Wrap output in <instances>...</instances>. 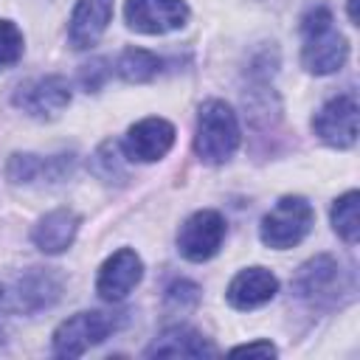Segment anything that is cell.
Instances as JSON below:
<instances>
[{"label": "cell", "instance_id": "cell-1", "mask_svg": "<svg viewBox=\"0 0 360 360\" xmlns=\"http://www.w3.org/2000/svg\"><path fill=\"white\" fill-rule=\"evenodd\" d=\"M301 34H304L301 62L309 73L326 76V73H335L343 68V62L349 56V45H346V37L335 28L329 8L318 6V8L307 11L301 20Z\"/></svg>", "mask_w": 360, "mask_h": 360}, {"label": "cell", "instance_id": "cell-2", "mask_svg": "<svg viewBox=\"0 0 360 360\" xmlns=\"http://www.w3.org/2000/svg\"><path fill=\"white\" fill-rule=\"evenodd\" d=\"M239 146V121H236V112L219 101V98H211L200 107V115H197V132H194V152L202 163H211V166H219L225 160L233 158Z\"/></svg>", "mask_w": 360, "mask_h": 360}, {"label": "cell", "instance_id": "cell-3", "mask_svg": "<svg viewBox=\"0 0 360 360\" xmlns=\"http://www.w3.org/2000/svg\"><path fill=\"white\" fill-rule=\"evenodd\" d=\"M124 323V312H76L62 321L53 332V354L56 357H82L90 346L107 340Z\"/></svg>", "mask_w": 360, "mask_h": 360}, {"label": "cell", "instance_id": "cell-4", "mask_svg": "<svg viewBox=\"0 0 360 360\" xmlns=\"http://www.w3.org/2000/svg\"><path fill=\"white\" fill-rule=\"evenodd\" d=\"M315 214L304 197H281L259 225V236L273 250L295 248L312 228Z\"/></svg>", "mask_w": 360, "mask_h": 360}, {"label": "cell", "instance_id": "cell-5", "mask_svg": "<svg viewBox=\"0 0 360 360\" xmlns=\"http://www.w3.org/2000/svg\"><path fill=\"white\" fill-rule=\"evenodd\" d=\"M222 239H225V219L217 211L205 208V211L191 214L183 222L177 233V250L188 262H208L219 250Z\"/></svg>", "mask_w": 360, "mask_h": 360}, {"label": "cell", "instance_id": "cell-6", "mask_svg": "<svg viewBox=\"0 0 360 360\" xmlns=\"http://www.w3.org/2000/svg\"><path fill=\"white\" fill-rule=\"evenodd\" d=\"M124 17L141 34H169L186 25L188 6L183 0H127Z\"/></svg>", "mask_w": 360, "mask_h": 360}, {"label": "cell", "instance_id": "cell-7", "mask_svg": "<svg viewBox=\"0 0 360 360\" xmlns=\"http://www.w3.org/2000/svg\"><path fill=\"white\" fill-rule=\"evenodd\" d=\"M315 135L335 146V149H349L357 141V101L352 93L338 96L321 107V112L312 118Z\"/></svg>", "mask_w": 360, "mask_h": 360}, {"label": "cell", "instance_id": "cell-8", "mask_svg": "<svg viewBox=\"0 0 360 360\" xmlns=\"http://www.w3.org/2000/svg\"><path fill=\"white\" fill-rule=\"evenodd\" d=\"M11 101L34 118H53L70 104V87L62 76H42L20 84Z\"/></svg>", "mask_w": 360, "mask_h": 360}, {"label": "cell", "instance_id": "cell-9", "mask_svg": "<svg viewBox=\"0 0 360 360\" xmlns=\"http://www.w3.org/2000/svg\"><path fill=\"white\" fill-rule=\"evenodd\" d=\"M174 143V127L166 118H143L129 127L124 138V155L129 160L141 163H155L166 158V152Z\"/></svg>", "mask_w": 360, "mask_h": 360}, {"label": "cell", "instance_id": "cell-10", "mask_svg": "<svg viewBox=\"0 0 360 360\" xmlns=\"http://www.w3.org/2000/svg\"><path fill=\"white\" fill-rule=\"evenodd\" d=\"M143 276V262L135 250L129 248H121L115 250L98 270V278H96V292L104 298V301H121L129 295V290L141 281Z\"/></svg>", "mask_w": 360, "mask_h": 360}, {"label": "cell", "instance_id": "cell-11", "mask_svg": "<svg viewBox=\"0 0 360 360\" xmlns=\"http://www.w3.org/2000/svg\"><path fill=\"white\" fill-rule=\"evenodd\" d=\"M62 295V281L53 270H42V267H34L28 273H22L14 284V309H22V312H39V309H48L59 301Z\"/></svg>", "mask_w": 360, "mask_h": 360}, {"label": "cell", "instance_id": "cell-12", "mask_svg": "<svg viewBox=\"0 0 360 360\" xmlns=\"http://www.w3.org/2000/svg\"><path fill=\"white\" fill-rule=\"evenodd\" d=\"M276 292H278V281L270 270L248 267V270H239L233 276L225 295H228V304L233 309H256V307L267 304Z\"/></svg>", "mask_w": 360, "mask_h": 360}, {"label": "cell", "instance_id": "cell-13", "mask_svg": "<svg viewBox=\"0 0 360 360\" xmlns=\"http://www.w3.org/2000/svg\"><path fill=\"white\" fill-rule=\"evenodd\" d=\"M110 17H112V0H79L70 14V25H68L70 45L79 51L96 45Z\"/></svg>", "mask_w": 360, "mask_h": 360}, {"label": "cell", "instance_id": "cell-14", "mask_svg": "<svg viewBox=\"0 0 360 360\" xmlns=\"http://www.w3.org/2000/svg\"><path fill=\"white\" fill-rule=\"evenodd\" d=\"M338 284H340V264L326 253L304 262L298 267V273L292 276V290L301 298H309V301L332 295Z\"/></svg>", "mask_w": 360, "mask_h": 360}, {"label": "cell", "instance_id": "cell-15", "mask_svg": "<svg viewBox=\"0 0 360 360\" xmlns=\"http://www.w3.org/2000/svg\"><path fill=\"white\" fill-rule=\"evenodd\" d=\"M143 354L146 357H214L217 346L188 326H169L149 343Z\"/></svg>", "mask_w": 360, "mask_h": 360}, {"label": "cell", "instance_id": "cell-16", "mask_svg": "<svg viewBox=\"0 0 360 360\" xmlns=\"http://www.w3.org/2000/svg\"><path fill=\"white\" fill-rule=\"evenodd\" d=\"M76 231H79V214L70 208H56L34 225L31 239L42 253H62L73 245Z\"/></svg>", "mask_w": 360, "mask_h": 360}, {"label": "cell", "instance_id": "cell-17", "mask_svg": "<svg viewBox=\"0 0 360 360\" xmlns=\"http://www.w3.org/2000/svg\"><path fill=\"white\" fill-rule=\"evenodd\" d=\"M73 158L70 155H59V158H39V155H11L6 174L11 183H34L39 177H51L59 180L65 172H70Z\"/></svg>", "mask_w": 360, "mask_h": 360}, {"label": "cell", "instance_id": "cell-18", "mask_svg": "<svg viewBox=\"0 0 360 360\" xmlns=\"http://www.w3.org/2000/svg\"><path fill=\"white\" fill-rule=\"evenodd\" d=\"M357 208H360V194H357V191H346V194L338 197L335 205H332V228L338 231V236H340L346 245H354L357 236H360V217H357Z\"/></svg>", "mask_w": 360, "mask_h": 360}, {"label": "cell", "instance_id": "cell-19", "mask_svg": "<svg viewBox=\"0 0 360 360\" xmlns=\"http://www.w3.org/2000/svg\"><path fill=\"white\" fill-rule=\"evenodd\" d=\"M160 70V59L143 48H127L118 59V73L121 79L132 82V84H141V82H149L155 73Z\"/></svg>", "mask_w": 360, "mask_h": 360}, {"label": "cell", "instance_id": "cell-20", "mask_svg": "<svg viewBox=\"0 0 360 360\" xmlns=\"http://www.w3.org/2000/svg\"><path fill=\"white\" fill-rule=\"evenodd\" d=\"M124 146L118 143V141H104L98 149H96V155H93V172L101 177V180H107V183H112V180H124L127 177V166H124Z\"/></svg>", "mask_w": 360, "mask_h": 360}, {"label": "cell", "instance_id": "cell-21", "mask_svg": "<svg viewBox=\"0 0 360 360\" xmlns=\"http://www.w3.org/2000/svg\"><path fill=\"white\" fill-rule=\"evenodd\" d=\"M22 56V34L14 22L0 20V70L11 68Z\"/></svg>", "mask_w": 360, "mask_h": 360}, {"label": "cell", "instance_id": "cell-22", "mask_svg": "<svg viewBox=\"0 0 360 360\" xmlns=\"http://www.w3.org/2000/svg\"><path fill=\"white\" fill-rule=\"evenodd\" d=\"M200 301V287L180 278V281H172L169 290H166V309H174V312H188L194 309Z\"/></svg>", "mask_w": 360, "mask_h": 360}, {"label": "cell", "instance_id": "cell-23", "mask_svg": "<svg viewBox=\"0 0 360 360\" xmlns=\"http://www.w3.org/2000/svg\"><path fill=\"white\" fill-rule=\"evenodd\" d=\"M107 62L104 59H93V62H87L84 68H82V84H84V90L87 93H96L98 87H101V82L107 79Z\"/></svg>", "mask_w": 360, "mask_h": 360}, {"label": "cell", "instance_id": "cell-24", "mask_svg": "<svg viewBox=\"0 0 360 360\" xmlns=\"http://www.w3.org/2000/svg\"><path fill=\"white\" fill-rule=\"evenodd\" d=\"M231 354H259V357H273V354H276V346H273L270 340H259V343L236 346V349H231Z\"/></svg>", "mask_w": 360, "mask_h": 360}, {"label": "cell", "instance_id": "cell-25", "mask_svg": "<svg viewBox=\"0 0 360 360\" xmlns=\"http://www.w3.org/2000/svg\"><path fill=\"white\" fill-rule=\"evenodd\" d=\"M0 346H3V329H0Z\"/></svg>", "mask_w": 360, "mask_h": 360}, {"label": "cell", "instance_id": "cell-26", "mask_svg": "<svg viewBox=\"0 0 360 360\" xmlns=\"http://www.w3.org/2000/svg\"><path fill=\"white\" fill-rule=\"evenodd\" d=\"M0 301H3V290H0Z\"/></svg>", "mask_w": 360, "mask_h": 360}]
</instances>
